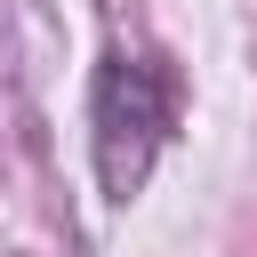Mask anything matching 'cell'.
<instances>
[{
	"label": "cell",
	"instance_id": "6da1fadb",
	"mask_svg": "<svg viewBox=\"0 0 257 257\" xmlns=\"http://www.w3.org/2000/svg\"><path fill=\"white\" fill-rule=\"evenodd\" d=\"M88 120H96V185H104V201H137L145 177H153V153L169 137V72L153 56L112 48L104 72H96Z\"/></svg>",
	"mask_w": 257,
	"mask_h": 257
}]
</instances>
